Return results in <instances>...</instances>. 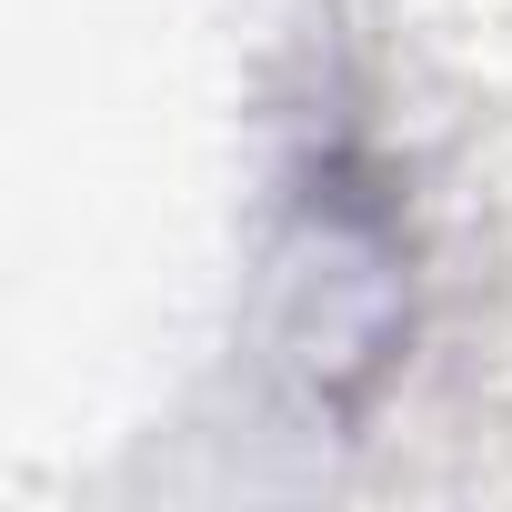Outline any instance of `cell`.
I'll return each instance as SVG.
<instances>
[{
    "label": "cell",
    "instance_id": "obj_1",
    "mask_svg": "<svg viewBox=\"0 0 512 512\" xmlns=\"http://www.w3.org/2000/svg\"><path fill=\"white\" fill-rule=\"evenodd\" d=\"M412 191L362 121L352 71H322L312 111L282 151V211L262 251V382L292 402L302 432H352L412 342Z\"/></svg>",
    "mask_w": 512,
    "mask_h": 512
}]
</instances>
